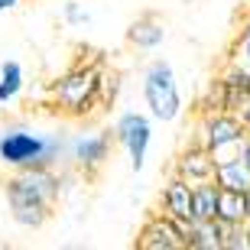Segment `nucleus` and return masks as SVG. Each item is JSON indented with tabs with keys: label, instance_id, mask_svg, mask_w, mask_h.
Returning <instances> with one entry per match:
<instances>
[{
	"label": "nucleus",
	"instance_id": "f257e3e1",
	"mask_svg": "<svg viewBox=\"0 0 250 250\" xmlns=\"http://www.w3.org/2000/svg\"><path fill=\"white\" fill-rule=\"evenodd\" d=\"M3 192H7L10 218L20 228L36 231L49 221V214H52L59 195H62V176L56 172V166L17 169V172L7 176Z\"/></svg>",
	"mask_w": 250,
	"mask_h": 250
},
{
	"label": "nucleus",
	"instance_id": "f03ea898",
	"mask_svg": "<svg viewBox=\"0 0 250 250\" xmlns=\"http://www.w3.org/2000/svg\"><path fill=\"white\" fill-rule=\"evenodd\" d=\"M68 159V140L59 130H39L23 121L0 127V169H33V166H59Z\"/></svg>",
	"mask_w": 250,
	"mask_h": 250
},
{
	"label": "nucleus",
	"instance_id": "7ed1b4c3",
	"mask_svg": "<svg viewBox=\"0 0 250 250\" xmlns=\"http://www.w3.org/2000/svg\"><path fill=\"white\" fill-rule=\"evenodd\" d=\"M140 91H143V104H146V114L159 124H172L182 117V91H179L176 82V68L166 62V59H153L143 68V78H140Z\"/></svg>",
	"mask_w": 250,
	"mask_h": 250
},
{
	"label": "nucleus",
	"instance_id": "20e7f679",
	"mask_svg": "<svg viewBox=\"0 0 250 250\" xmlns=\"http://www.w3.org/2000/svg\"><path fill=\"white\" fill-rule=\"evenodd\" d=\"M101 88H104L101 68L98 65H78V68L59 75L52 82V104L68 117H82V114L91 111Z\"/></svg>",
	"mask_w": 250,
	"mask_h": 250
},
{
	"label": "nucleus",
	"instance_id": "39448f33",
	"mask_svg": "<svg viewBox=\"0 0 250 250\" xmlns=\"http://www.w3.org/2000/svg\"><path fill=\"white\" fill-rule=\"evenodd\" d=\"M247 137L250 133L244 127L241 114H234V111H211V114H205L202 124H198V143H205L211 149L218 163L228 156H237Z\"/></svg>",
	"mask_w": 250,
	"mask_h": 250
},
{
	"label": "nucleus",
	"instance_id": "423d86ee",
	"mask_svg": "<svg viewBox=\"0 0 250 250\" xmlns=\"http://www.w3.org/2000/svg\"><path fill=\"white\" fill-rule=\"evenodd\" d=\"M114 140H117V146H124L130 169L133 172H143L149 143H153V117L149 114H140V111H124L114 121Z\"/></svg>",
	"mask_w": 250,
	"mask_h": 250
},
{
	"label": "nucleus",
	"instance_id": "0eeeda50",
	"mask_svg": "<svg viewBox=\"0 0 250 250\" xmlns=\"http://www.w3.org/2000/svg\"><path fill=\"white\" fill-rule=\"evenodd\" d=\"M111 143L114 140V130H88V133H75L68 140V159H72V166L84 176H94L98 169L111 159Z\"/></svg>",
	"mask_w": 250,
	"mask_h": 250
},
{
	"label": "nucleus",
	"instance_id": "6e6552de",
	"mask_svg": "<svg viewBox=\"0 0 250 250\" xmlns=\"http://www.w3.org/2000/svg\"><path fill=\"white\" fill-rule=\"evenodd\" d=\"M140 250H186V224L169 218L166 211L146 218V224L137 234Z\"/></svg>",
	"mask_w": 250,
	"mask_h": 250
},
{
	"label": "nucleus",
	"instance_id": "1a4fd4ad",
	"mask_svg": "<svg viewBox=\"0 0 250 250\" xmlns=\"http://www.w3.org/2000/svg\"><path fill=\"white\" fill-rule=\"evenodd\" d=\"M176 172L182 179H188V182H208V179H214V172H218V159H214V153L205 143H198L195 140L188 149H182V156L176 159Z\"/></svg>",
	"mask_w": 250,
	"mask_h": 250
},
{
	"label": "nucleus",
	"instance_id": "9d476101",
	"mask_svg": "<svg viewBox=\"0 0 250 250\" xmlns=\"http://www.w3.org/2000/svg\"><path fill=\"white\" fill-rule=\"evenodd\" d=\"M166 36H169L166 20H159L156 13H143L127 26V46L140 49V52H156L166 42Z\"/></svg>",
	"mask_w": 250,
	"mask_h": 250
},
{
	"label": "nucleus",
	"instance_id": "9b49d317",
	"mask_svg": "<svg viewBox=\"0 0 250 250\" xmlns=\"http://www.w3.org/2000/svg\"><path fill=\"white\" fill-rule=\"evenodd\" d=\"M192 198H195V186L176 172V176L163 186V211H166L169 218H176V221L188 224L192 221Z\"/></svg>",
	"mask_w": 250,
	"mask_h": 250
},
{
	"label": "nucleus",
	"instance_id": "f8f14e48",
	"mask_svg": "<svg viewBox=\"0 0 250 250\" xmlns=\"http://www.w3.org/2000/svg\"><path fill=\"white\" fill-rule=\"evenodd\" d=\"M228 224L218 218L208 221H188L186 224V250H224Z\"/></svg>",
	"mask_w": 250,
	"mask_h": 250
},
{
	"label": "nucleus",
	"instance_id": "ddd939ff",
	"mask_svg": "<svg viewBox=\"0 0 250 250\" xmlns=\"http://www.w3.org/2000/svg\"><path fill=\"white\" fill-rule=\"evenodd\" d=\"M214 179H218V186L224 188H237V192H250V163L237 153V156H228L218 163V172H214Z\"/></svg>",
	"mask_w": 250,
	"mask_h": 250
},
{
	"label": "nucleus",
	"instance_id": "4468645a",
	"mask_svg": "<svg viewBox=\"0 0 250 250\" xmlns=\"http://www.w3.org/2000/svg\"><path fill=\"white\" fill-rule=\"evenodd\" d=\"M218 195H221V186H218V179H208V182H195L192 221H208V218H218Z\"/></svg>",
	"mask_w": 250,
	"mask_h": 250
},
{
	"label": "nucleus",
	"instance_id": "2eb2a0df",
	"mask_svg": "<svg viewBox=\"0 0 250 250\" xmlns=\"http://www.w3.org/2000/svg\"><path fill=\"white\" fill-rule=\"evenodd\" d=\"M26 88V75L17 59H3L0 62V104H13Z\"/></svg>",
	"mask_w": 250,
	"mask_h": 250
},
{
	"label": "nucleus",
	"instance_id": "dca6fc26",
	"mask_svg": "<svg viewBox=\"0 0 250 250\" xmlns=\"http://www.w3.org/2000/svg\"><path fill=\"white\" fill-rule=\"evenodd\" d=\"M218 221L224 224H247V192L224 188L218 195Z\"/></svg>",
	"mask_w": 250,
	"mask_h": 250
},
{
	"label": "nucleus",
	"instance_id": "f3484780",
	"mask_svg": "<svg viewBox=\"0 0 250 250\" xmlns=\"http://www.w3.org/2000/svg\"><path fill=\"white\" fill-rule=\"evenodd\" d=\"M231 59L250 68V17L244 20L241 33H237V42H234V49H231Z\"/></svg>",
	"mask_w": 250,
	"mask_h": 250
},
{
	"label": "nucleus",
	"instance_id": "a211bd4d",
	"mask_svg": "<svg viewBox=\"0 0 250 250\" xmlns=\"http://www.w3.org/2000/svg\"><path fill=\"white\" fill-rule=\"evenodd\" d=\"M62 20L68 26H88V23H91V13H88L78 0H65L62 3Z\"/></svg>",
	"mask_w": 250,
	"mask_h": 250
},
{
	"label": "nucleus",
	"instance_id": "6ab92c4d",
	"mask_svg": "<svg viewBox=\"0 0 250 250\" xmlns=\"http://www.w3.org/2000/svg\"><path fill=\"white\" fill-rule=\"evenodd\" d=\"M224 250H250L247 224H228V234H224Z\"/></svg>",
	"mask_w": 250,
	"mask_h": 250
},
{
	"label": "nucleus",
	"instance_id": "aec40b11",
	"mask_svg": "<svg viewBox=\"0 0 250 250\" xmlns=\"http://www.w3.org/2000/svg\"><path fill=\"white\" fill-rule=\"evenodd\" d=\"M20 3H23V0H0V13H13Z\"/></svg>",
	"mask_w": 250,
	"mask_h": 250
},
{
	"label": "nucleus",
	"instance_id": "412c9836",
	"mask_svg": "<svg viewBox=\"0 0 250 250\" xmlns=\"http://www.w3.org/2000/svg\"><path fill=\"white\" fill-rule=\"evenodd\" d=\"M237 114H241V121H244V127H247V133H250V101L244 104V107H241V111H237Z\"/></svg>",
	"mask_w": 250,
	"mask_h": 250
},
{
	"label": "nucleus",
	"instance_id": "4be33fe9",
	"mask_svg": "<svg viewBox=\"0 0 250 250\" xmlns=\"http://www.w3.org/2000/svg\"><path fill=\"white\" fill-rule=\"evenodd\" d=\"M241 156H244V159H247V163H250V137L244 140V146H241Z\"/></svg>",
	"mask_w": 250,
	"mask_h": 250
},
{
	"label": "nucleus",
	"instance_id": "5701e85b",
	"mask_svg": "<svg viewBox=\"0 0 250 250\" xmlns=\"http://www.w3.org/2000/svg\"><path fill=\"white\" fill-rule=\"evenodd\" d=\"M247 221H250V192H247Z\"/></svg>",
	"mask_w": 250,
	"mask_h": 250
},
{
	"label": "nucleus",
	"instance_id": "b1692460",
	"mask_svg": "<svg viewBox=\"0 0 250 250\" xmlns=\"http://www.w3.org/2000/svg\"><path fill=\"white\" fill-rule=\"evenodd\" d=\"M247 237H250V221H247Z\"/></svg>",
	"mask_w": 250,
	"mask_h": 250
}]
</instances>
